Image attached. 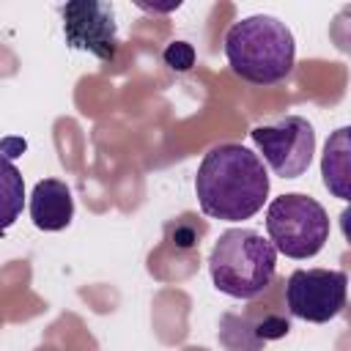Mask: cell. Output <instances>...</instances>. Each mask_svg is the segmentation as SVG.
<instances>
[{
  "mask_svg": "<svg viewBox=\"0 0 351 351\" xmlns=\"http://www.w3.org/2000/svg\"><path fill=\"white\" fill-rule=\"evenodd\" d=\"M348 277L340 269H296L285 282V304L293 318L326 324L346 307Z\"/></svg>",
  "mask_w": 351,
  "mask_h": 351,
  "instance_id": "obj_6",
  "label": "cell"
},
{
  "mask_svg": "<svg viewBox=\"0 0 351 351\" xmlns=\"http://www.w3.org/2000/svg\"><path fill=\"white\" fill-rule=\"evenodd\" d=\"M195 195L206 217L241 222L263 208L269 197V173L250 148L222 143L203 156L195 176Z\"/></svg>",
  "mask_w": 351,
  "mask_h": 351,
  "instance_id": "obj_1",
  "label": "cell"
},
{
  "mask_svg": "<svg viewBox=\"0 0 351 351\" xmlns=\"http://www.w3.org/2000/svg\"><path fill=\"white\" fill-rule=\"evenodd\" d=\"M225 58L233 74L252 85H277L293 71L296 41L285 22L269 14H252L225 33Z\"/></svg>",
  "mask_w": 351,
  "mask_h": 351,
  "instance_id": "obj_2",
  "label": "cell"
},
{
  "mask_svg": "<svg viewBox=\"0 0 351 351\" xmlns=\"http://www.w3.org/2000/svg\"><path fill=\"white\" fill-rule=\"evenodd\" d=\"M30 219L38 230L55 233L71 225L74 219V197L66 181L44 178L30 192Z\"/></svg>",
  "mask_w": 351,
  "mask_h": 351,
  "instance_id": "obj_8",
  "label": "cell"
},
{
  "mask_svg": "<svg viewBox=\"0 0 351 351\" xmlns=\"http://www.w3.org/2000/svg\"><path fill=\"white\" fill-rule=\"evenodd\" d=\"M250 137L263 154L261 162H266L280 178L304 176L315 154L313 123L302 115H282L274 123H261L250 132Z\"/></svg>",
  "mask_w": 351,
  "mask_h": 351,
  "instance_id": "obj_5",
  "label": "cell"
},
{
  "mask_svg": "<svg viewBox=\"0 0 351 351\" xmlns=\"http://www.w3.org/2000/svg\"><path fill=\"white\" fill-rule=\"evenodd\" d=\"M266 233L277 252L293 261H307L329 241V214L315 197L288 192L269 203Z\"/></svg>",
  "mask_w": 351,
  "mask_h": 351,
  "instance_id": "obj_4",
  "label": "cell"
},
{
  "mask_svg": "<svg viewBox=\"0 0 351 351\" xmlns=\"http://www.w3.org/2000/svg\"><path fill=\"white\" fill-rule=\"evenodd\" d=\"M63 36L71 49L90 52L99 60H115L118 52V27L115 11L101 0H74L60 8Z\"/></svg>",
  "mask_w": 351,
  "mask_h": 351,
  "instance_id": "obj_7",
  "label": "cell"
},
{
  "mask_svg": "<svg viewBox=\"0 0 351 351\" xmlns=\"http://www.w3.org/2000/svg\"><path fill=\"white\" fill-rule=\"evenodd\" d=\"M208 271L217 291L233 299H255L274 282L277 250L252 228H228L211 247Z\"/></svg>",
  "mask_w": 351,
  "mask_h": 351,
  "instance_id": "obj_3",
  "label": "cell"
},
{
  "mask_svg": "<svg viewBox=\"0 0 351 351\" xmlns=\"http://www.w3.org/2000/svg\"><path fill=\"white\" fill-rule=\"evenodd\" d=\"M321 176L326 189L346 200L348 197V129H337L329 140H326V151H324V162H321Z\"/></svg>",
  "mask_w": 351,
  "mask_h": 351,
  "instance_id": "obj_9",
  "label": "cell"
},
{
  "mask_svg": "<svg viewBox=\"0 0 351 351\" xmlns=\"http://www.w3.org/2000/svg\"><path fill=\"white\" fill-rule=\"evenodd\" d=\"M165 60H167L173 69H178V71H186V69L192 66V60H195V52H192V47H189V44H184V41H176V44H170V47H167V52H165Z\"/></svg>",
  "mask_w": 351,
  "mask_h": 351,
  "instance_id": "obj_11",
  "label": "cell"
},
{
  "mask_svg": "<svg viewBox=\"0 0 351 351\" xmlns=\"http://www.w3.org/2000/svg\"><path fill=\"white\" fill-rule=\"evenodd\" d=\"M25 206V178L19 167L0 151V236L19 219Z\"/></svg>",
  "mask_w": 351,
  "mask_h": 351,
  "instance_id": "obj_10",
  "label": "cell"
}]
</instances>
